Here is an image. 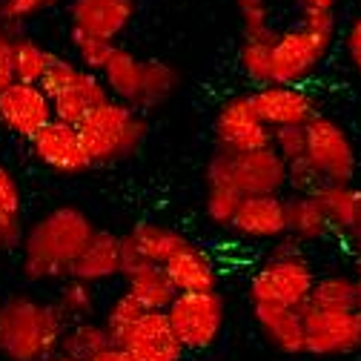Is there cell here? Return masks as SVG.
Masks as SVG:
<instances>
[{
    "label": "cell",
    "instance_id": "obj_1",
    "mask_svg": "<svg viewBox=\"0 0 361 361\" xmlns=\"http://www.w3.org/2000/svg\"><path fill=\"white\" fill-rule=\"evenodd\" d=\"M95 224L80 207L63 204L43 212L23 233L20 273L29 284H61L95 235Z\"/></svg>",
    "mask_w": 361,
    "mask_h": 361
},
{
    "label": "cell",
    "instance_id": "obj_2",
    "mask_svg": "<svg viewBox=\"0 0 361 361\" xmlns=\"http://www.w3.org/2000/svg\"><path fill=\"white\" fill-rule=\"evenodd\" d=\"M66 324L52 301L32 293H9L0 301V358L4 361H47L61 353Z\"/></svg>",
    "mask_w": 361,
    "mask_h": 361
},
{
    "label": "cell",
    "instance_id": "obj_3",
    "mask_svg": "<svg viewBox=\"0 0 361 361\" xmlns=\"http://www.w3.org/2000/svg\"><path fill=\"white\" fill-rule=\"evenodd\" d=\"M336 15L322 9H301L298 26L276 32L273 43V83L301 86L319 69L333 47Z\"/></svg>",
    "mask_w": 361,
    "mask_h": 361
},
{
    "label": "cell",
    "instance_id": "obj_4",
    "mask_svg": "<svg viewBox=\"0 0 361 361\" xmlns=\"http://www.w3.org/2000/svg\"><path fill=\"white\" fill-rule=\"evenodd\" d=\"M78 132L92 166H104L138 155L149 126L141 112L109 98L78 126Z\"/></svg>",
    "mask_w": 361,
    "mask_h": 361
},
{
    "label": "cell",
    "instance_id": "obj_5",
    "mask_svg": "<svg viewBox=\"0 0 361 361\" xmlns=\"http://www.w3.org/2000/svg\"><path fill=\"white\" fill-rule=\"evenodd\" d=\"M207 187H230L241 198L281 195L290 187L287 164L276 147L252 152H221L215 149L207 161Z\"/></svg>",
    "mask_w": 361,
    "mask_h": 361
},
{
    "label": "cell",
    "instance_id": "obj_6",
    "mask_svg": "<svg viewBox=\"0 0 361 361\" xmlns=\"http://www.w3.org/2000/svg\"><path fill=\"white\" fill-rule=\"evenodd\" d=\"M166 319L187 353L209 350L227 322V301L218 290L212 293H178L166 310Z\"/></svg>",
    "mask_w": 361,
    "mask_h": 361
},
{
    "label": "cell",
    "instance_id": "obj_7",
    "mask_svg": "<svg viewBox=\"0 0 361 361\" xmlns=\"http://www.w3.org/2000/svg\"><path fill=\"white\" fill-rule=\"evenodd\" d=\"M315 269L307 258L293 261H264L250 279L252 304H276L304 310L315 290Z\"/></svg>",
    "mask_w": 361,
    "mask_h": 361
},
{
    "label": "cell",
    "instance_id": "obj_8",
    "mask_svg": "<svg viewBox=\"0 0 361 361\" xmlns=\"http://www.w3.org/2000/svg\"><path fill=\"white\" fill-rule=\"evenodd\" d=\"M361 353V310L304 307V355L350 358Z\"/></svg>",
    "mask_w": 361,
    "mask_h": 361
},
{
    "label": "cell",
    "instance_id": "obj_9",
    "mask_svg": "<svg viewBox=\"0 0 361 361\" xmlns=\"http://www.w3.org/2000/svg\"><path fill=\"white\" fill-rule=\"evenodd\" d=\"M304 129L307 155L324 184H353L358 172V155L347 129L327 115H315Z\"/></svg>",
    "mask_w": 361,
    "mask_h": 361
},
{
    "label": "cell",
    "instance_id": "obj_10",
    "mask_svg": "<svg viewBox=\"0 0 361 361\" xmlns=\"http://www.w3.org/2000/svg\"><path fill=\"white\" fill-rule=\"evenodd\" d=\"M212 135L215 149L221 152H252L273 147V129L258 118L250 92L233 95L221 104L212 121Z\"/></svg>",
    "mask_w": 361,
    "mask_h": 361
},
{
    "label": "cell",
    "instance_id": "obj_11",
    "mask_svg": "<svg viewBox=\"0 0 361 361\" xmlns=\"http://www.w3.org/2000/svg\"><path fill=\"white\" fill-rule=\"evenodd\" d=\"M55 121L52 98L40 86L32 83H12L0 92V123L23 141H32L35 135Z\"/></svg>",
    "mask_w": 361,
    "mask_h": 361
},
{
    "label": "cell",
    "instance_id": "obj_12",
    "mask_svg": "<svg viewBox=\"0 0 361 361\" xmlns=\"http://www.w3.org/2000/svg\"><path fill=\"white\" fill-rule=\"evenodd\" d=\"M187 241H190L187 235H180L172 227H164V224H155V221L138 224L126 235H121V261H123L121 276H129L149 264L164 267Z\"/></svg>",
    "mask_w": 361,
    "mask_h": 361
},
{
    "label": "cell",
    "instance_id": "obj_13",
    "mask_svg": "<svg viewBox=\"0 0 361 361\" xmlns=\"http://www.w3.org/2000/svg\"><path fill=\"white\" fill-rule=\"evenodd\" d=\"M29 147H32V155L55 175H83L86 169H92V161H89L83 149L78 126L52 121L35 135Z\"/></svg>",
    "mask_w": 361,
    "mask_h": 361
},
{
    "label": "cell",
    "instance_id": "obj_14",
    "mask_svg": "<svg viewBox=\"0 0 361 361\" xmlns=\"http://www.w3.org/2000/svg\"><path fill=\"white\" fill-rule=\"evenodd\" d=\"M135 0H69V32L115 43L132 23Z\"/></svg>",
    "mask_w": 361,
    "mask_h": 361
},
{
    "label": "cell",
    "instance_id": "obj_15",
    "mask_svg": "<svg viewBox=\"0 0 361 361\" xmlns=\"http://www.w3.org/2000/svg\"><path fill=\"white\" fill-rule=\"evenodd\" d=\"M252 106L258 112V118L269 126V129H284V126H307L315 115V104L312 98L304 92L301 86H279L269 83L261 86L255 92H250Z\"/></svg>",
    "mask_w": 361,
    "mask_h": 361
},
{
    "label": "cell",
    "instance_id": "obj_16",
    "mask_svg": "<svg viewBox=\"0 0 361 361\" xmlns=\"http://www.w3.org/2000/svg\"><path fill=\"white\" fill-rule=\"evenodd\" d=\"M118 347H123L132 355V361H180L187 353L180 347L166 312H149V310L123 336Z\"/></svg>",
    "mask_w": 361,
    "mask_h": 361
},
{
    "label": "cell",
    "instance_id": "obj_17",
    "mask_svg": "<svg viewBox=\"0 0 361 361\" xmlns=\"http://www.w3.org/2000/svg\"><path fill=\"white\" fill-rule=\"evenodd\" d=\"M230 230L238 238L247 241H267L273 244L287 235V209H284V195H252L244 198Z\"/></svg>",
    "mask_w": 361,
    "mask_h": 361
},
{
    "label": "cell",
    "instance_id": "obj_18",
    "mask_svg": "<svg viewBox=\"0 0 361 361\" xmlns=\"http://www.w3.org/2000/svg\"><path fill=\"white\" fill-rule=\"evenodd\" d=\"M166 276L178 293H212L218 290V261L209 250L187 241L166 264Z\"/></svg>",
    "mask_w": 361,
    "mask_h": 361
},
{
    "label": "cell",
    "instance_id": "obj_19",
    "mask_svg": "<svg viewBox=\"0 0 361 361\" xmlns=\"http://www.w3.org/2000/svg\"><path fill=\"white\" fill-rule=\"evenodd\" d=\"M252 319L269 347L284 355H304V310L252 304Z\"/></svg>",
    "mask_w": 361,
    "mask_h": 361
},
{
    "label": "cell",
    "instance_id": "obj_20",
    "mask_svg": "<svg viewBox=\"0 0 361 361\" xmlns=\"http://www.w3.org/2000/svg\"><path fill=\"white\" fill-rule=\"evenodd\" d=\"M123 273V261H121V235L109 233V230H98L92 235V241L86 244V250L80 252V258L72 267V276L78 281L86 284H104L112 281Z\"/></svg>",
    "mask_w": 361,
    "mask_h": 361
},
{
    "label": "cell",
    "instance_id": "obj_21",
    "mask_svg": "<svg viewBox=\"0 0 361 361\" xmlns=\"http://www.w3.org/2000/svg\"><path fill=\"white\" fill-rule=\"evenodd\" d=\"M106 101H109V92H106L101 75L89 72V69H80L78 80L66 89V92L52 98V112H55V121L69 123V126H80Z\"/></svg>",
    "mask_w": 361,
    "mask_h": 361
},
{
    "label": "cell",
    "instance_id": "obj_22",
    "mask_svg": "<svg viewBox=\"0 0 361 361\" xmlns=\"http://www.w3.org/2000/svg\"><path fill=\"white\" fill-rule=\"evenodd\" d=\"M101 80H104L112 101H121L135 109L141 98V83H144V61L138 55H132L129 49L115 47L112 58L106 61V66L101 72Z\"/></svg>",
    "mask_w": 361,
    "mask_h": 361
},
{
    "label": "cell",
    "instance_id": "obj_23",
    "mask_svg": "<svg viewBox=\"0 0 361 361\" xmlns=\"http://www.w3.org/2000/svg\"><path fill=\"white\" fill-rule=\"evenodd\" d=\"M312 198L324 209V218L333 233H341L347 238H353L358 233L361 190H355L353 184H322L312 192Z\"/></svg>",
    "mask_w": 361,
    "mask_h": 361
},
{
    "label": "cell",
    "instance_id": "obj_24",
    "mask_svg": "<svg viewBox=\"0 0 361 361\" xmlns=\"http://www.w3.org/2000/svg\"><path fill=\"white\" fill-rule=\"evenodd\" d=\"M123 293H129L135 301H138L144 310H149V312H166L169 304L178 295L175 284L166 276V269L158 267V264L141 267V269H135V273L123 276Z\"/></svg>",
    "mask_w": 361,
    "mask_h": 361
},
{
    "label": "cell",
    "instance_id": "obj_25",
    "mask_svg": "<svg viewBox=\"0 0 361 361\" xmlns=\"http://www.w3.org/2000/svg\"><path fill=\"white\" fill-rule=\"evenodd\" d=\"M284 209H287V235L298 238L301 244H319L333 233L324 218V209L312 195L293 192L290 198H284Z\"/></svg>",
    "mask_w": 361,
    "mask_h": 361
},
{
    "label": "cell",
    "instance_id": "obj_26",
    "mask_svg": "<svg viewBox=\"0 0 361 361\" xmlns=\"http://www.w3.org/2000/svg\"><path fill=\"white\" fill-rule=\"evenodd\" d=\"M52 304H55V310L66 327L78 324V322H92L95 312H98V293L92 284L78 281V279H66V281H61Z\"/></svg>",
    "mask_w": 361,
    "mask_h": 361
},
{
    "label": "cell",
    "instance_id": "obj_27",
    "mask_svg": "<svg viewBox=\"0 0 361 361\" xmlns=\"http://www.w3.org/2000/svg\"><path fill=\"white\" fill-rule=\"evenodd\" d=\"M310 307L319 310H361V281L347 273L322 276L315 281Z\"/></svg>",
    "mask_w": 361,
    "mask_h": 361
},
{
    "label": "cell",
    "instance_id": "obj_28",
    "mask_svg": "<svg viewBox=\"0 0 361 361\" xmlns=\"http://www.w3.org/2000/svg\"><path fill=\"white\" fill-rule=\"evenodd\" d=\"M109 344H112V336L106 333L104 322L92 319V322H78V324L66 327V333L61 338V353L72 355L78 361H92Z\"/></svg>",
    "mask_w": 361,
    "mask_h": 361
},
{
    "label": "cell",
    "instance_id": "obj_29",
    "mask_svg": "<svg viewBox=\"0 0 361 361\" xmlns=\"http://www.w3.org/2000/svg\"><path fill=\"white\" fill-rule=\"evenodd\" d=\"M180 78L178 69H172L166 61H144V83H141V98H138V112H149L164 106L178 89Z\"/></svg>",
    "mask_w": 361,
    "mask_h": 361
},
{
    "label": "cell",
    "instance_id": "obj_30",
    "mask_svg": "<svg viewBox=\"0 0 361 361\" xmlns=\"http://www.w3.org/2000/svg\"><path fill=\"white\" fill-rule=\"evenodd\" d=\"M273 43L276 35H264V37H244L238 47L241 72L255 83V89L273 83Z\"/></svg>",
    "mask_w": 361,
    "mask_h": 361
},
{
    "label": "cell",
    "instance_id": "obj_31",
    "mask_svg": "<svg viewBox=\"0 0 361 361\" xmlns=\"http://www.w3.org/2000/svg\"><path fill=\"white\" fill-rule=\"evenodd\" d=\"M52 58H55V52H49L32 35H18L15 37V80L40 86Z\"/></svg>",
    "mask_w": 361,
    "mask_h": 361
},
{
    "label": "cell",
    "instance_id": "obj_32",
    "mask_svg": "<svg viewBox=\"0 0 361 361\" xmlns=\"http://www.w3.org/2000/svg\"><path fill=\"white\" fill-rule=\"evenodd\" d=\"M147 310L135 301L129 293H118L109 304H106V310H104V327H106V333L112 336V344H121L123 341V336L141 322V315H144Z\"/></svg>",
    "mask_w": 361,
    "mask_h": 361
},
{
    "label": "cell",
    "instance_id": "obj_33",
    "mask_svg": "<svg viewBox=\"0 0 361 361\" xmlns=\"http://www.w3.org/2000/svg\"><path fill=\"white\" fill-rule=\"evenodd\" d=\"M69 43H72V49H75L80 66L89 69V72H95V75L104 72L106 61H109L112 52H115V43L89 37V35H80V32H69Z\"/></svg>",
    "mask_w": 361,
    "mask_h": 361
},
{
    "label": "cell",
    "instance_id": "obj_34",
    "mask_svg": "<svg viewBox=\"0 0 361 361\" xmlns=\"http://www.w3.org/2000/svg\"><path fill=\"white\" fill-rule=\"evenodd\" d=\"M241 201L244 198L230 187H207V201H204L207 218L215 224V227H230Z\"/></svg>",
    "mask_w": 361,
    "mask_h": 361
},
{
    "label": "cell",
    "instance_id": "obj_35",
    "mask_svg": "<svg viewBox=\"0 0 361 361\" xmlns=\"http://www.w3.org/2000/svg\"><path fill=\"white\" fill-rule=\"evenodd\" d=\"M61 4V0H0V23L6 29H18L23 23H29L32 18L49 12Z\"/></svg>",
    "mask_w": 361,
    "mask_h": 361
},
{
    "label": "cell",
    "instance_id": "obj_36",
    "mask_svg": "<svg viewBox=\"0 0 361 361\" xmlns=\"http://www.w3.org/2000/svg\"><path fill=\"white\" fill-rule=\"evenodd\" d=\"M235 9H238V18H241L244 37L276 35L273 23H269V4L267 0H235Z\"/></svg>",
    "mask_w": 361,
    "mask_h": 361
},
{
    "label": "cell",
    "instance_id": "obj_37",
    "mask_svg": "<svg viewBox=\"0 0 361 361\" xmlns=\"http://www.w3.org/2000/svg\"><path fill=\"white\" fill-rule=\"evenodd\" d=\"M80 69H83V66H78L75 61H69V58H63V55H55L52 63H49V69H47V75H43V80H40V89H43V92H47L49 98H58V95H63L66 89L78 80Z\"/></svg>",
    "mask_w": 361,
    "mask_h": 361
},
{
    "label": "cell",
    "instance_id": "obj_38",
    "mask_svg": "<svg viewBox=\"0 0 361 361\" xmlns=\"http://www.w3.org/2000/svg\"><path fill=\"white\" fill-rule=\"evenodd\" d=\"M273 147L276 152L284 158V164H298L307 155V129L304 126H284V129H276L273 132Z\"/></svg>",
    "mask_w": 361,
    "mask_h": 361
},
{
    "label": "cell",
    "instance_id": "obj_39",
    "mask_svg": "<svg viewBox=\"0 0 361 361\" xmlns=\"http://www.w3.org/2000/svg\"><path fill=\"white\" fill-rule=\"evenodd\" d=\"M20 212H23V195H20L18 180L6 166H0V215L20 218Z\"/></svg>",
    "mask_w": 361,
    "mask_h": 361
},
{
    "label": "cell",
    "instance_id": "obj_40",
    "mask_svg": "<svg viewBox=\"0 0 361 361\" xmlns=\"http://www.w3.org/2000/svg\"><path fill=\"white\" fill-rule=\"evenodd\" d=\"M15 32L0 23V92L15 83Z\"/></svg>",
    "mask_w": 361,
    "mask_h": 361
},
{
    "label": "cell",
    "instance_id": "obj_41",
    "mask_svg": "<svg viewBox=\"0 0 361 361\" xmlns=\"http://www.w3.org/2000/svg\"><path fill=\"white\" fill-rule=\"evenodd\" d=\"M293 258H307L304 255V244L298 238H293V235H284V238L269 244L264 261H293Z\"/></svg>",
    "mask_w": 361,
    "mask_h": 361
},
{
    "label": "cell",
    "instance_id": "obj_42",
    "mask_svg": "<svg viewBox=\"0 0 361 361\" xmlns=\"http://www.w3.org/2000/svg\"><path fill=\"white\" fill-rule=\"evenodd\" d=\"M347 55H350L355 72L361 75V15H358V18L350 23V29H347Z\"/></svg>",
    "mask_w": 361,
    "mask_h": 361
},
{
    "label": "cell",
    "instance_id": "obj_43",
    "mask_svg": "<svg viewBox=\"0 0 361 361\" xmlns=\"http://www.w3.org/2000/svg\"><path fill=\"white\" fill-rule=\"evenodd\" d=\"M92 361H132V355L123 350V347H118V344H109L104 353H98Z\"/></svg>",
    "mask_w": 361,
    "mask_h": 361
},
{
    "label": "cell",
    "instance_id": "obj_44",
    "mask_svg": "<svg viewBox=\"0 0 361 361\" xmlns=\"http://www.w3.org/2000/svg\"><path fill=\"white\" fill-rule=\"evenodd\" d=\"M350 252H353V264H355V276L361 279V233H355L350 238Z\"/></svg>",
    "mask_w": 361,
    "mask_h": 361
},
{
    "label": "cell",
    "instance_id": "obj_45",
    "mask_svg": "<svg viewBox=\"0 0 361 361\" xmlns=\"http://www.w3.org/2000/svg\"><path fill=\"white\" fill-rule=\"evenodd\" d=\"M301 9H322V12H333L336 0H298Z\"/></svg>",
    "mask_w": 361,
    "mask_h": 361
},
{
    "label": "cell",
    "instance_id": "obj_46",
    "mask_svg": "<svg viewBox=\"0 0 361 361\" xmlns=\"http://www.w3.org/2000/svg\"><path fill=\"white\" fill-rule=\"evenodd\" d=\"M47 361H78V358H72V355H63V353H55V355H49Z\"/></svg>",
    "mask_w": 361,
    "mask_h": 361
},
{
    "label": "cell",
    "instance_id": "obj_47",
    "mask_svg": "<svg viewBox=\"0 0 361 361\" xmlns=\"http://www.w3.org/2000/svg\"><path fill=\"white\" fill-rule=\"evenodd\" d=\"M358 233H361V212H358Z\"/></svg>",
    "mask_w": 361,
    "mask_h": 361
},
{
    "label": "cell",
    "instance_id": "obj_48",
    "mask_svg": "<svg viewBox=\"0 0 361 361\" xmlns=\"http://www.w3.org/2000/svg\"><path fill=\"white\" fill-rule=\"evenodd\" d=\"M355 279H358V276H355ZM358 281H361V279H358Z\"/></svg>",
    "mask_w": 361,
    "mask_h": 361
},
{
    "label": "cell",
    "instance_id": "obj_49",
    "mask_svg": "<svg viewBox=\"0 0 361 361\" xmlns=\"http://www.w3.org/2000/svg\"><path fill=\"white\" fill-rule=\"evenodd\" d=\"M0 301H4V298H0Z\"/></svg>",
    "mask_w": 361,
    "mask_h": 361
}]
</instances>
